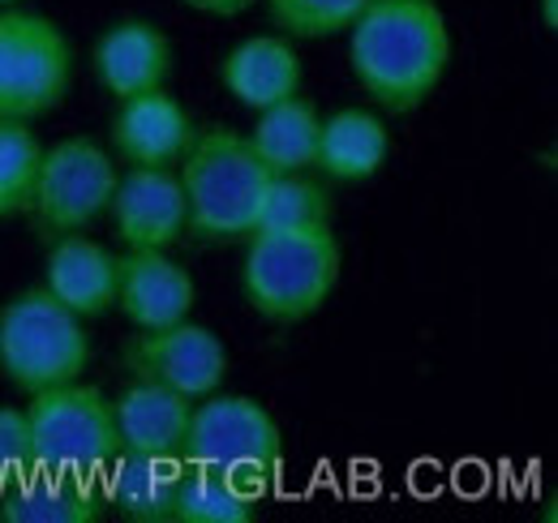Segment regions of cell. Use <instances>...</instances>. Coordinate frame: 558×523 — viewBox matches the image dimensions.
I'll list each match as a JSON object with an SVG mask.
<instances>
[{
    "label": "cell",
    "mask_w": 558,
    "mask_h": 523,
    "mask_svg": "<svg viewBox=\"0 0 558 523\" xmlns=\"http://www.w3.org/2000/svg\"><path fill=\"white\" fill-rule=\"evenodd\" d=\"M125 369L142 382H159L185 399H207L228 378V348L207 327L190 318L163 330H142L121 352Z\"/></svg>",
    "instance_id": "obj_9"
},
{
    "label": "cell",
    "mask_w": 558,
    "mask_h": 523,
    "mask_svg": "<svg viewBox=\"0 0 558 523\" xmlns=\"http://www.w3.org/2000/svg\"><path fill=\"white\" fill-rule=\"evenodd\" d=\"M194 399L168 391L159 382H134L112 399L121 451H142V455H181L185 429H190Z\"/></svg>",
    "instance_id": "obj_17"
},
{
    "label": "cell",
    "mask_w": 558,
    "mask_h": 523,
    "mask_svg": "<svg viewBox=\"0 0 558 523\" xmlns=\"http://www.w3.org/2000/svg\"><path fill=\"white\" fill-rule=\"evenodd\" d=\"M0 4H13V0H0Z\"/></svg>",
    "instance_id": "obj_28"
},
{
    "label": "cell",
    "mask_w": 558,
    "mask_h": 523,
    "mask_svg": "<svg viewBox=\"0 0 558 523\" xmlns=\"http://www.w3.org/2000/svg\"><path fill=\"white\" fill-rule=\"evenodd\" d=\"M258 515V489L207 467V463H185L172 520L177 523H250Z\"/></svg>",
    "instance_id": "obj_21"
},
{
    "label": "cell",
    "mask_w": 558,
    "mask_h": 523,
    "mask_svg": "<svg viewBox=\"0 0 558 523\" xmlns=\"http://www.w3.org/2000/svg\"><path fill=\"white\" fill-rule=\"evenodd\" d=\"M542 26L558 31V0H542Z\"/></svg>",
    "instance_id": "obj_27"
},
{
    "label": "cell",
    "mask_w": 558,
    "mask_h": 523,
    "mask_svg": "<svg viewBox=\"0 0 558 523\" xmlns=\"http://www.w3.org/2000/svg\"><path fill=\"white\" fill-rule=\"evenodd\" d=\"M219 73H223L228 95L241 99L254 112H263V108H271V104L301 90L296 48L288 39H271V35H258V39H245L241 48H232Z\"/></svg>",
    "instance_id": "obj_18"
},
{
    "label": "cell",
    "mask_w": 558,
    "mask_h": 523,
    "mask_svg": "<svg viewBox=\"0 0 558 523\" xmlns=\"http://www.w3.org/2000/svg\"><path fill=\"white\" fill-rule=\"evenodd\" d=\"M177 163L190 206V228L203 241H241L254 232V215L271 172L254 155L250 137L215 125L194 133Z\"/></svg>",
    "instance_id": "obj_2"
},
{
    "label": "cell",
    "mask_w": 558,
    "mask_h": 523,
    "mask_svg": "<svg viewBox=\"0 0 558 523\" xmlns=\"http://www.w3.org/2000/svg\"><path fill=\"white\" fill-rule=\"evenodd\" d=\"M95 77L108 95L130 99L142 90H159L172 73V48L150 22H117L99 35L90 52Z\"/></svg>",
    "instance_id": "obj_14"
},
{
    "label": "cell",
    "mask_w": 558,
    "mask_h": 523,
    "mask_svg": "<svg viewBox=\"0 0 558 523\" xmlns=\"http://www.w3.org/2000/svg\"><path fill=\"white\" fill-rule=\"evenodd\" d=\"M190 9H198V13H210V17H236V13H245L254 0H185Z\"/></svg>",
    "instance_id": "obj_26"
},
{
    "label": "cell",
    "mask_w": 558,
    "mask_h": 523,
    "mask_svg": "<svg viewBox=\"0 0 558 523\" xmlns=\"http://www.w3.org/2000/svg\"><path fill=\"white\" fill-rule=\"evenodd\" d=\"M117 254H108L99 241H86L65 232L44 262V288L73 309L77 318H99L117 305Z\"/></svg>",
    "instance_id": "obj_16"
},
{
    "label": "cell",
    "mask_w": 558,
    "mask_h": 523,
    "mask_svg": "<svg viewBox=\"0 0 558 523\" xmlns=\"http://www.w3.org/2000/svg\"><path fill=\"white\" fill-rule=\"evenodd\" d=\"M198 288L185 266L163 258V250H134L117 262V305L138 330L177 327L194 314Z\"/></svg>",
    "instance_id": "obj_11"
},
{
    "label": "cell",
    "mask_w": 558,
    "mask_h": 523,
    "mask_svg": "<svg viewBox=\"0 0 558 523\" xmlns=\"http://www.w3.org/2000/svg\"><path fill=\"white\" fill-rule=\"evenodd\" d=\"M117 236L130 250H168L190 228V206L172 168H130L112 190Z\"/></svg>",
    "instance_id": "obj_10"
},
{
    "label": "cell",
    "mask_w": 558,
    "mask_h": 523,
    "mask_svg": "<svg viewBox=\"0 0 558 523\" xmlns=\"http://www.w3.org/2000/svg\"><path fill=\"white\" fill-rule=\"evenodd\" d=\"M181 459L219 467L263 494V485L276 476L279 459H283V434H279L276 416L258 399L210 391L207 403L190 412Z\"/></svg>",
    "instance_id": "obj_6"
},
{
    "label": "cell",
    "mask_w": 558,
    "mask_h": 523,
    "mask_svg": "<svg viewBox=\"0 0 558 523\" xmlns=\"http://www.w3.org/2000/svg\"><path fill=\"white\" fill-rule=\"evenodd\" d=\"M104 515L99 476H73L31 467L26 476L0 489V520L4 523H95Z\"/></svg>",
    "instance_id": "obj_13"
},
{
    "label": "cell",
    "mask_w": 558,
    "mask_h": 523,
    "mask_svg": "<svg viewBox=\"0 0 558 523\" xmlns=\"http://www.w3.org/2000/svg\"><path fill=\"white\" fill-rule=\"evenodd\" d=\"M73 77V57L57 22L44 13H0V117L31 121L52 112Z\"/></svg>",
    "instance_id": "obj_7"
},
{
    "label": "cell",
    "mask_w": 558,
    "mask_h": 523,
    "mask_svg": "<svg viewBox=\"0 0 558 523\" xmlns=\"http://www.w3.org/2000/svg\"><path fill=\"white\" fill-rule=\"evenodd\" d=\"M35 467V442L22 408H0V489Z\"/></svg>",
    "instance_id": "obj_25"
},
{
    "label": "cell",
    "mask_w": 558,
    "mask_h": 523,
    "mask_svg": "<svg viewBox=\"0 0 558 523\" xmlns=\"http://www.w3.org/2000/svg\"><path fill=\"white\" fill-rule=\"evenodd\" d=\"M190 137L194 121L172 95H163V86L121 99V112L112 117V146L134 168H172Z\"/></svg>",
    "instance_id": "obj_12"
},
{
    "label": "cell",
    "mask_w": 558,
    "mask_h": 523,
    "mask_svg": "<svg viewBox=\"0 0 558 523\" xmlns=\"http://www.w3.org/2000/svg\"><path fill=\"white\" fill-rule=\"evenodd\" d=\"M391 137L387 125L361 108H344L318 130V159L314 168L331 172L336 181H365L387 163Z\"/></svg>",
    "instance_id": "obj_20"
},
{
    "label": "cell",
    "mask_w": 558,
    "mask_h": 523,
    "mask_svg": "<svg viewBox=\"0 0 558 523\" xmlns=\"http://www.w3.org/2000/svg\"><path fill=\"white\" fill-rule=\"evenodd\" d=\"M39 159H44V146L26 130V121L0 117V219L31 210Z\"/></svg>",
    "instance_id": "obj_23"
},
{
    "label": "cell",
    "mask_w": 558,
    "mask_h": 523,
    "mask_svg": "<svg viewBox=\"0 0 558 523\" xmlns=\"http://www.w3.org/2000/svg\"><path fill=\"white\" fill-rule=\"evenodd\" d=\"M331 223V202L323 194V185L305 181L301 172H276L263 190L258 215H254V232H271V228H323Z\"/></svg>",
    "instance_id": "obj_22"
},
{
    "label": "cell",
    "mask_w": 558,
    "mask_h": 523,
    "mask_svg": "<svg viewBox=\"0 0 558 523\" xmlns=\"http://www.w3.org/2000/svg\"><path fill=\"white\" fill-rule=\"evenodd\" d=\"M336 279H340V241L331 223L250 232L241 288L263 318L276 323L310 318L314 309H323Z\"/></svg>",
    "instance_id": "obj_3"
},
{
    "label": "cell",
    "mask_w": 558,
    "mask_h": 523,
    "mask_svg": "<svg viewBox=\"0 0 558 523\" xmlns=\"http://www.w3.org/2000/svg\"><path fill=\"white\" fill-rule=\"evenodd\" d=\"M267 4H271V22L283 35L327 39V35L349 31L369 0H267Z\"/></svg>",
    "instance_id": "obj_24"
},
{
    "label": "cell",
    "mask_w": 558,
    "mask_h": 523,
    "mask_svg": "<svg viewBox=\"0 0 558 523\" xmlns=\"http://www.w3.org/2000/svg\"><path fill=\"white\" fill-rule=\"evenodd\" d=\"M349 31L352 73L387 112H413L447 73L451 35L434 0H369Z\"/></svg>",
    "instance_id": "obj_1"
},
{
    "label": "cell",
    "mask_w": 558,
    "mask_h": 523,
    "mask_svg": "<svg viewBox=\"0 0 558 523\" xmlns=\"http://www.w3.org/2000/svg\"><path fill=\"white\" fill-rule=\"evenodd\" d=\"M26 425L35 442V467L48 472L99 476L121 451L112 399H104L95 387L61 382L39 391L26 408Z\"/></svg>",
    "instance_id": "obj_5"
},
{
    "label": "cell",
    "mask_w": 558,
    "mask_h": 523,
    "mask_svg": "<svg viewBox=\"0 0 558 523\" xmlns=\"http://www.w3.org/2000/svg\"><path fill=\"white\" fill-rule=\"evenodd\" d=\"M90 361V339L82 318L65 309L48 288L17 292L0 305V369L26 394L61 382H77Z\"/></svg>",
    "instance_id": "obj_4"
},
{
    "label": "cell",
    "mask_w": 558,
    "mask_h": 523,
    "mask_svg": "<svg viewBox=\"0 0 558 523\" xmlns=\"http://www.w3.org/2000/svg\"><path fill=\"white\" fill-rule=\"evenodd\" d=\"M185 459L181 455H142V451H117L112 463L99 472L104 507L134 523L172 520L177 485H181Z\"/></svg>",
    "instance_id": "obj_15"
},
{
    "label": "cell",
    "mask_w": 558,
    "mask_h": 523,
    "mask_svg": "<svg viewBox=\"0 0 558 523\" xmlns=\"http://www.w3.org/2000/svg\"><path fill=\"white\" fill-rule=\"evenodd\" d=\"M318 130H323L318 108L310 99H301V95H288V99H279V104L258 112L250 146L267 163L271 177L276 172H305L318 159Z\"/></svg>",
    "instance_id": "obj_19"
},
{
    "label": "cell",
    "mask_w": 558,
    "mask_h": 523,
    "mask_svg": "<svg viewBox=\"0 0 558 523\" xmlns=\"http://www.w3.org/2000/svg\"><path fill=\"white\" fill-rule=\"evenodd\" d=\"M117 190V163L86 137H65L39 159L31 215L44 236H65L90 228Z\"/></svg>",
    "instance_id": "obj_8"
}]
</instances>
